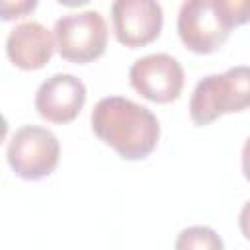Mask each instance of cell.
Segmentation results:
<instances>
[{
	"label": "cell",
	"instance_id": "cell-1",
	"mask_svg": "<svg viewBox=\"0 0 250 250\" xmlns=\"http://www.w3.org/2000/svg\"><path fill=\"white\" fill-rule=\"evenodd\" d=\"M90 125L94 135L125 160L146 158L160 139L156 115L123 96L102 98L90 113Z\"/></svg>",
	"mask_w": 250,
	"mask_h": 250
},
{
	"label": "cell",
	"instance_id": "cell-2",
	"mask_svg": "<svg viewBox=\"0 0 250 250\" xmlns=\"http://www.w3.org/2000/svg\"><path fill=\"white\" fill-rule=\"evenodd\" d=\"M248 21V2L236 0H188L178 12V35L182 43L199 55L217 51L232 27Z\"/></svg>",
	"mask_w": 250,
	"mask_h": 250
},
{
	"label": "cell",
	"instance_id": "cell-3",
	"mask_svg": "<svg viewBox=\"0 0 250 250\" xmlns=\"http://www.w3.org/2000/svg\"><path fill=\"white\" fill-rule=\"evenodd\" d=\"M250 104V68L246 64L232 66L221 74L203 76L189 100V117L203 127L225 113L246 109Z\"/></svg>",
	"mask_w": 250,
	"mask_h": 250
},
{
	"label": "cell",
	"instance_id": "cell-4",
	"mask_svg": "<svg viewBox=\"0 0 250 250\" xmlns=\"http://www.w3.org/2000/svg\"><path fill=\"white\" fill-rule=\"evenodd\" d=\"M55 49L59 55L76 64L100 59L107 47V23L98 10L72 12L55 21Z\"/></svg>",
	"mask_w": 250,
	"mask_h": 250
},
{
	"label": "cell",
	"instance_id": "cell-5",
	"mask_svg": "<svg viewBox=\"0 0 250 250\" xmlns=\"http://www.w3.org/2000/svg\"><path fill=\"white\" fill-rule=\"evenodd\" d=\"M6 158L18 178L35 182L55 172L61 158V145L47 127L23 125L12 135Z\"/></svg>",
	"mask_w": 250,
	"mask_h": 250
},
{
	"label": "cell",
	"instance_id": "cell-6",
	"mask_svg": "<svg viewBox=\"0 0 250 250\" xmlns=\"http://www.w3.org/2000/svg\"><path fill=\"white\" fill-rule=\"evenodd\" d=\"M129 82L143 98L156 104H170L182 94L184 68L168 53H150L131 64Z\"/></svg>",
	"mask_w": 250,
	"mask_h": 250
},
{
	"label": "cell",
	"instance_id": "cell-7",
	"mask_svg": "<svg viewBox=\"0 0 250 250\" xmlns=\"http://www.w3.org/2000/svg\"><path fill=\"white\" fill-rule=\"evenodd\" d=\"M111 23L117 41L137 49L152 43L162 29V6L154 0H115L111 4Z\"/></svg>",
	"mask_w": 250,
	"mask_h": 250
},
{
	"label": "cell",
	"instance_id": "cell-8",
	"mask_svg": "<svg viewBox=\"0 0 250 250\" xmlns=\"http://www.w3.org/2000/svg\"><path fill=\"white\" fill-rule=\"evenodd\" d=\"M86 104V86L68 72H57L43 80L35 92L37 113L51 123H70Z\"/></svg>",
	"mask_w": 250,
	"mask_h": 250
},
{
	"label": "cell",
	"instance_id": "cell-9",
	"mask_svg": "<svg viewBox=\"0 0 250 250\" xmlns=\"http://www.w3.org/2000/svg\"><path fill=\"white\" fill-rule=\"evenodd\" d=\"M55 53L53 31L41 21H21L10 29L6 37V55L21 70L43 68Z\"/></svg>",
	"mask_w": 250,
	"mask_h": 250
},
{
	"label": "cell",
	"instance_id": "cell-10",
	"mask_svg": "<svg viewBox=\"0 0 250 250\" xmlns=\"http://www.w3.org/2000/svg\"><path fill=\"white\" fill-rule=\"evenodd\" d=\"M174 250H225V242L211 227L193 225L176 236Z\"/></svg>",
	"mask_w": 250,
	"mask_h": 250
},
{
	"label": "cell",
	"instance_id": "cell-11",
	"mask_svg": "<svg viewBox=\"0 0 250 250\" xmlns=\"http://www.w3.org/2000/svg\"><path fill=\"white\" fill-rule=\"evenodd\" d=\"M37 8V0H0V20L10 21L27 16Z\"/></svg>",
	"mask_w": 250,
	"mask_h": 250
},
{
	"label": "cell",
	"instance_id": "cell-12",
	"mask_svg": "<svg viewBox=\"0 0 250 250\" xmlns=\"http://www.w3.org/2000/svg\"><path fill=\"white\" fill-rule=\"evenodd\" d=\"M6 135H8V121H6V117L0 113V143L6 139Z\"/></svg>",
	"mask_w": 250,
	"mask_h": 250
}]
</instances>
